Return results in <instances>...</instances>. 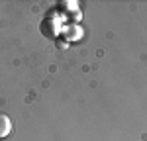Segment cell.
Wrapping results in <instances>:
<instances>
[{"instance_id":"1","label":"cell","mask_w":147,"mask_h":141,"mask_svg":"<svg viewBox=\"0 0 147 141\" xmlns=\"http://www.w3.org/2000/svg\"><path fill=\"white\" fill-rule=\"evenodd\" d=\"M12 133V120L8 114L0 112V139H6Z\"/></svg>"}]
</instances>
